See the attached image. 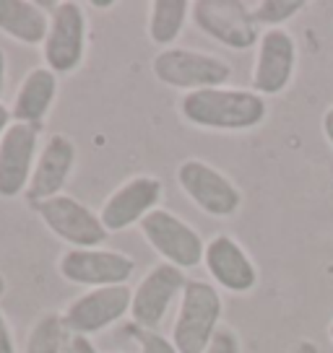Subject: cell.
<instances>
[{
	"label": "cell",
	"mask_w": 333,
	"mask_h": 353,
	"mask_svg": "<svg viewBox=\"0 0 333 353\" xmlns=\"http://www.w3.org/2000/svg\"><path fill=\"white\" fill-rule=\"evenodd\" d=\"M180 114L206 130H253L266 120V99L253 88H203L180 99Z\"/></svg>",
	"instance_id": "1"
},
{
	"label": "cell",
	"mask_w": 333,
	"mask_h": 353,
	"mask_svg": "<svg viewBox=\"0 0 333 353\" xmlns=\"http://www.w3.org/2000/svg\"><path fill=\"white\" fill-rule=\"evenodd\" d=\"M224 301L219 291L206 281H193L182 288L180 309L172 325V343L178 353H203L219 330Z\"/></svg>",
	"instance_id": "2"
},
{
	"label": "cell",
	"mask_w": 333,
	"mask_h": 353,
	"mask_svg": "<svg viewBox=\"0 0 333 353\" xmlns=\"http://www.w3.org/2000/svg\"><path fill=\"white\" fill-rule=\"evenodd\" d=\"M151 73L159 83L185 91L222 88L232 78V65L219 55L198 52L188 47H169L151 60Z\"/></svg>",
	"instance_id": "3"
},
{
	"label": "cell",
	"mask_w": 333,
	"mask_h": 353,
	"mask_svg": "<svg viewBox=\"0 0 333 353\" xmlns=\"http://www.w3.org/2000/svg\"><path fill=\"white\" fill-rule=\"evenodd\" d=\"M190 19L206 37L229 50H250L260 42V26L253 8L242 0H196Z\"/></svg>",
	"instance_id": "4"
},
{
	"label": "cell",
	"mask_w": 333,
	"mask_h": 353,
	"mask_svg": "<svg viewBox=\"0 0 333 353\" xmlns=\"http://www.w3.org/2000/svg\"><path fill=\"white\" fill-rule=\"evenodd\" d=\"M138 229H141L146 242L164 257V263L175 265L180 270H188V268H196V265L203 263L206 242L200 239V234L193 226H188L172 210H151L138 223Z\"/></svg>",
	"instance_id": "5"
},
{
	"label": "cell",
	"mask_w": 333,
	"mask_h": 353,
	"mask_svg": "<svg viewBox=\"0 0 333 353\" xmlns=\"http://www.w3.org/2000/svg\"><path fill=\"white\" fill-rule=\"evenodd\" d=\"M86 52V13L73 0L57 3L50 13V32L42 44L45 68L55 76L73 73Z\"/></svg>",
	"instance_id": "6"
},
{
	"label": "cell",
	"mask_w": 333,
	"mask_h": 353,
	"mask_svg": "<svg viewBox=\"0 0 333 353\" xmlns=\"http://www.w3.org/2000/svg\"><path fill=\"white\" fill-rule=\"evenodd\" d=\"M178 185L203 213L213 219L234 216L242 205V192L232 179L200 159H185L178 166Z\"/></svg>",
	"instance_id": "7"
},
{
	"label": "cell",
	"mask_w": 333,
	"mask_h": 353,
	"mask_svg": "<svg viewBox=\"0 0 333 353\" xmlns=\"http://www.w3.org/2000/svg\"><path fill=\"white\" fill-rule=\"evenodd\" d=\"M34 208L47 229L55 234L57 239L70 244L73 250H91V247L107 242L110 232L104 229L99 213H94L81 200L70 198V195H55Z\"/></svg>",
	"instance_id": "8"
},
{
	"label": "cell",
	"mask_w": 333,
	"mask_h": 353,
	"mask_svg": "<svg viewBox=\"0 0 333 353\" xmlns=\"http://www.w3.org/2000/svg\"><path fill=\"white\" fill-rule=\"evenodd\" d=\"M60 276L68 283L86 288H104V286H125L135 273V263L125 252L117 250H68L57 263Z\"/></svg>",
	"instance_id": "9"
},
{
	"label": "cell",
	"mask_w": 333,
	"mask_h": 353,
	"mask_svg": "<svg viewBox=\"0 0 333 353\" xmlns=\"http://www.w3.org/2000/svg\"><path fill=\"white\" fill-rule=\"evenodd\" d=\"M133 288L131 286H104L89 288L86 294L76 296L63 312L68 332L73 335H94L120 322L125 314H131Z\"/></svg>",
	"instance_id": "10"
},
{
	"label": "cell",
	"mask_w": 333,
	"mask_h": 353,
	"mask_svg": "<svg viewBox=\"0 0 333 353\" xmlns=\"http://www.w3.org/2000/svg\"><path fill=\"white\" fill-rule=\"evenodd\" d=\"M39 156V125L13 122L0 138V198H19L29 188Z\"/></svg>",
	"instance_id": "11"
},
{
	"label": "cell",
	"mask_w": 333,
	"mask_h": 353,
	"mask_svg": "<svg viewBox=\"0 0 333 353\" xmlns=\"http://www.w3.org/2000/svg\"><path fill=\"white\" fill-rule=\"evenodd\" d=\"M185 283L188 278L180 268L169 263L154 265L133 291V301H131L133 325H138L141 330H156L164 320L169 304L182 296Z\"/></svg>",
	"instance_id": "12"
},
{
	"label": "cell",
	"mask_w": 333,
	"mask_h": 353,
	"mask_svg": "<svg viewBox=\"0 0 333 353\" xmlns=\"http://www.w3.org/2000/svg\"><path fill=\"white\" fill-rule=\"evenodd\" d=\"M297 65V44L287 29H266L258 42L250 86L260 97H276L289 86Z\"/></svg>",
	"instance_id": "13"
},
{
	"label": "cell",
	"mask_w": 333,
	"mask_h": 353,
	"mask_svg": "<svg viewBox=\"0 0 333 353\" xmlns=\"http://www.w3.org/2000/svg\"><path fill=\"white\" fill-rule=\"evenodd\" d=\"M162 182L156 176L138 174L122 182L120 188L112 192L110 198L102 203L99 219L107 232H125L133 223L141 221L159 208L162 200Z\"/></svg>",
	"instance_id": "14"
},
{
	"label": "cell",
	"mask_w": 333,
	"mask_h": 353,
	"mask_svg": "<svg viewBox=\"0 0 333 353\" xmlns=\"http://www.w3.org/2000/svg\"><path fill=\"white\" fill-rule=\"evenodd\" d=\"M73 164H76L73 141L63 132L50 135L45 145L39 148V156H37V164H34L32 179H29V188L23 192V198L34 205H39L45 200L55 198V195H63L60 190L66 188L68 176L73 172Z\"/></svg>",
	"instance_id": "15"
},
{
	"label": "cell",
	"mask_w": 333,
	"mask_h": 353,
	"mask_svg": "<svg viewBox=\"0 0 333 353\" xmlns=\"http://www.w3.org/2000/svg\"><path fill=\"white\" fill-rule=\"evenodd\" d=\"M203 265L209 276L232 294H247L258 283L256 265L229 234H216L211 242H206Z\"/></svg>",
	"instance_id": "16"
},
{
	"label": "cell",
	"mask_w": 333,
	"mask_h": 353,
	"mask_svg": "<svg viewBox=\"0 0 333 353\" xmlns=\"http://www.w3.org/2000/svg\"><path fill=\"white\" fill-rule=\"evenodd\" d=\"M57 97V76L50 68L39 65L32 68L23 76L21 86L16 91V99L11 107L13 122H26V125H39L47 117Z\"/></svg>",
	"instance_id": "17"
},
{
	"label": "cell",
	"mask_w": 333,
	"mask_h": 353,
	"mask_svg": "<svg viewBox=\"0 0 333 353\" xmlns=\"http://www.w3.org/2000/svg\"><path fill=\"white\" fill-rule=\"evenodd\" d=\"M0 32L21 44H45L50 13L29 0H0Z\"/></svg>",
	"instance_id": "18"
},
{
	"label": "cell",
	"mask_w": 333,
	"mask_h": 353,
	"mask_svg": "<svg viewBox=\"0 0 333 353\" xmlns=\"http://www.w3.org/2000/svg\"><path fill=\"white\" fill-rule=\"evenodd\" d=\"M190 16L188 0H154L149 6V39L156 47L169 50L182 34V26Z\"/></svg>",
	"instance_id": "19"
},
{
	"label": "cell",
	"mask_w": 333,
	"mask_h": 353,
	"mask_svg": "<svg viewBox=\"0 0 333 353\" xmlns=\"http://www.w3.org/2000/svg\"><path fill=\"white\" fill-rule=\"evenodd\" d=\"M68 335L70 332L63 322V314L60 312H45L29 330L23 353H66Z\"/></svg>",
	"instance_id": "20"
},
{
	"label": "cell",
	"mask_w": 333,
	"mask_h": 353,
	"mask_svg": "<svg viewBox=\"0 0 333 353\" xmlns=\"http://www.w3.org/2000/svg\"><path fill=\"white\" fill-rule=\"evenodd\" d=\"M307 8L305 0H260L253 13H256L258 26H268V29H281V23L294 19L297 13Z\"/></svg>",
	"instance_id": "21"
},
{
	"label": "cell",
	"mask_w": 333,
	"mask_h": 353,
	"mask_svg": "<svg viewBox=\"0 0 333 353\" xmlns=\"http://www.w3.org/2000/svg\"><path fill=\"white\" fill-rule=\"evenodd\" d=\"M135 338H138L141 353H178L175 343L156 330H141V327H138V330H135Z\"/></svg>",
	"instance_id": "22"
},
{
	"label": "cell",
	"mask_w": 333,
	"mask_h": 353,
	"mask_svg": "<svg viewBox=\"0 0 333 353\" xmlns=\"http://www.w3.org/2000/svg\"><path fill=\"white\" fill-rule=\"evenodd\" d=\"M203 353H240V341H237V335L232 330L219 327Z\"/></svg>",
	"instance_id": "23"
},
{
	"label": "cell",
	"mask_w": 333,
	"mask_h": 353,
	"mask_svg": "<svg viewBox=\"0 0 333 353\" xmlns=\"http://www.w3.org/2000/svg\"><path fill=\"white\" fill-rule=\"evenodd\" d=\"M0 353H16V341H13V330L8 320L0 312Z\"/></svg>",
	"instance_id": "24"
},
{
	"label": "cell",
	"mask_w": 333,
	"mask_h": 353,
	"mask_svg": "<svg viewBox=\"0 0 333 353\" xmlns=\"http://www.w3.org/2000/svg\"><path fill=\"white\" fill-rule=\"evenodd\" d=\"M66 353H97V348L89 343L86 335H68V343H66Z\"/></svg>",
	"instance_id": "25"
},
{
	"label": "cell",
	"mask_w": 333,
	"mask_h": 353,
	"mask_svg": "<svg viewBox=\"0 0 333 353\" xmlns=\"http://www.w3.org/2000/svg\"><path fill=\"white\" fill-rule=\"evenodd\" d=\"M323 135H325L328 143L333 145V104L325 110V114H323Z\"/></svg>",
	"instance_id": "26"
},
{
	"label": "cell",
	"mask_w": 333,
	"mask_h": 353,
	"mask_svg": "<svg viewBox=\"0 0 333 353\" xmlns=\"http://www.w3.org/2000/svg\"><path fill=\"white\" fill-rule=\"evenodd\" d=\"M11 125H13V122H11V110H8V107L0 101V138L6 135V130H8Z\"/></svg>",
	"instance_id": "27"
},
{
	"label": "cell",
	"mask_w": 333,
	"mask_h": 353,
	"mask_svg": "<svg viewBox=\"0 0 333 353\" xmlns=\"http://www.w3.org/2000/svg\"><path fill=\"white\" fill-rule=\"evenodd\" d=\"M6 73H8V57H6V50L0 47V94H3V86H6Z\"/></svg>",
	"instance_id": "28"
},
{
	"label": "cell",
	"mask_w": 333,
	"mask_h": 353,
	"mask_svg": "<svg viewBox=\"0 0 333 353\" xmlns=\"http://www.w3.org/2000/svg\"><path fill=\"white\" fill-rule=\"evenodd\" d=\"M91 6H94V8H112L115 3H112V0H94Z\"/></svg>",
	"instance_id": "29"
},
{
	"label": "cell",
	"mask_w": 333,
	"mask_h": 353,
	"mask_svg": "<svg viewBox=\"0 0 333 353\" xmlns=\"http://www.w3.org/2000/svg\"><path fill=\"white\" fill-rule=\"evenodd\" d=\"M6 288H8V283H6V276L0 273V299H3V294H6Z\"/></svg>",
	"instance_id": "30"
},
{
	"label": "cell",
	"mask_w": 333,
	"mask_h": 353,
	"mask_svg": "<svg viewBox=\"0 0 333 353\" xmlns=\"http://www.w3.org/2000/svg\"><path fill=\"white\" fill-rule=\"evenodd\" d=\"M328 335H331V341H333V322L328 325Z\"/></svg>",
	"instance_id": "31"
}]
</instances>
